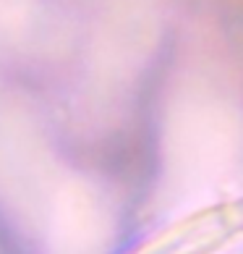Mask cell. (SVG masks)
<instances>
[{
  "label": "cell",
  "instance_id": "cell-1",
  "mask_svg": "<svg viewBox=\"0 0 243 254\" xmlns=\"http://www.w3.org/2000/svg\"><path fill=\"white\" fill-rule=\"evenodd\" d=\"M170 196L181 212L243 194V97L225 65L196 68L178 92L167 131Z\"/></svg>",
  "mask_w": 243,
  "mask_h": 254
},
{
  "label": "cell",
  "instance_id": "cell-2",
  "mask_svg": "<svg viewBox=\"0 0 243 254\" xmlns=\"http://www.w3.org/2000/svg\"><path fill=\"white\" fill-rule=\"evenodd\" d=\"M212 254H243V236H238L236 241H228L225 247H220L217 252Z\"/></svg>",
  "mask_w": 243,
  "mask_h": 254
}]
</instances>
